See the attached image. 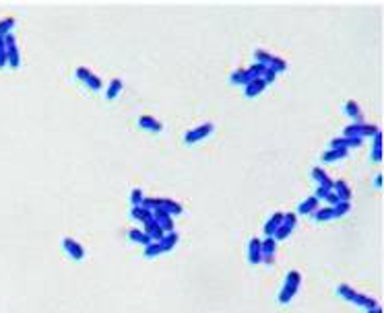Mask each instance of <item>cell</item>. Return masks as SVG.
Wrapping results in <instances>:
<instances>
[{
	"label": "cell",
	"mask_w": 384,
	"mask_h": 313,
	"mask_svg": "<svg viewBox=\"0 0 384 313\" xmlns=\"http://www.w3.org/2000/svg\"><path fill=\"white\" fill-rule=\"evenodd\" d=\"M62 245H64V250H67V253L70 255L72 260H77V262H79V260H83V258H85V250H83V245L77 243L72 237H64V239H62Z\"/></svg>",
	"instance_id": "9"
},
{
	"label": "cell",
	"mask_w": 384,
	"mask_h": 313,
	"mask_svg": "<svg viewBox=\"0 0 384 313\" xmlns=\"http://www.w3.org/2000/svg\"><path fill=\"white\" fill-rule=\"evenodd\" d=\"M275 77H277V70H275V68H267V74L263 77V80L268 85V82H273V80H275Z\"/></svg>",
	"instance_id": "35"
},
{
	"label": "cell",
	"mask_w": 384,
	"mask_h": 313,
	"mask_svg": "<svg viewBox=\"0 0 384 313\" xmlns=\"http://www.w3.org/2000/svg\"><path fill=\"white\" fill-rule=\"evenodd\" d=\"M283 217H285L283 212H275L273 217L265 222V233H267V237H273V233L279 229V225L283 222Z\"/></svg>",
	"instance_id": "17"
},
{
	"label": "cell",
	"mask_w": 384,
	"mask_h": 313,
	"mask_svg": "<svg viewBox=\"0 0 384 313\" xmlns=\"http://www.w3.org/2000/svg\"><path fill=\"white\" fill-rule=\"evenodd\" d=\"M275 251H277V241H275L273 237L260 239V253H263V262L265 264H273Z\"/></svg>",
	"instance_id": "10"
},
{
	"label": "cell",
	"mask_w": 384,
	"mask_h": 313,
	"mask_svg": "<svg viewBox=\"0 0 384 313\" xmlns=\"http://www.w3.org/2000/svg\"><path fill=\"white\" fill-rule=\"evenodd\" d=\"M153 219L157 220V225L163 229V233H171V231H174V220H171V214H167L163 208H155L153 210Z\"/></svg>",
	"instance_id": "11"
},
{
	"label": "cell",
	"mask_w": 384,
	"mask_h": 313,
	"mask_svg": "<svg viewBox=\"0 0 384 313\" xmlns=\"http://www.w3.org/2000/svg\"><path fill=\"white\" fill-rule=\"evenodd\" d=\"M265 87H267V82H265L263 78H254L252 82H248V85H246V91H244V95H246V97H256V95L263 93Z\"/></svg>",
	"instance_id": "18"
},
{
	"label": "cell",
	"mask_w": 384,
	"mask_h": 313,
	"mask_svg": "<svg viewBox=\"0 0 384 313\" xmlns=\"http://www.w3.org/2000/svg\"><path fill=\"white\" fill-rule=\"evenodd\" d=\"M345 111L349 113V118L353 120L355 124H362L364 122V115H362V110H359V105L353 101V99H349V101L345 103Z\"/></svg>",
	"instance_id": "20"
},
{
	"label": "cell",
	"mask_w": 384,
	"mask_h": 313,
	"mask_svg": "<svg viewBox=\"0 0 384 313\" xmlns=\"http://www.w3.org/2000/svg\"><path fill=\"white\" fill-rule=\"evenodd\" d=\"M138 126L145 130H151V132H161L163 124L159 120H155L153 115H141V118H138Z\"/></svg>",
	"instance_id": "16"
},
{
	"label": "cell",
	"mask_w": 384,
	"mask_h": 313,
	"mask_svg": "<svg viewBox=\"0 0 384 313\" xmlns=\"http://www.w3.org/2000/svg\"><path fill=\"white\" fill-rule=\"evenodd\" d=\"M364 140L355 136H341L331 140V148H349V146H362Z\"/></svg>",
	"instance_id": "13"
},
{
	"label": "cell",
	"mask_w": 384,
	"mask_h": 313,
	"mask_svg": "<svg viewBox=\"0 0 384 313\" xmlns=\"http://www.w3.org/2000/svg\"><path fill=\"white\" fill-rule=\"evenodd\" d=\"M75 74H77V78H79V80H83L89 89H93V91H101V89H103L101 78L97 77L95 72H91L89 68H85V66H79V68L75 70Z\"/></svg>",
	"instance_id": "8"
},
{
	"label": "cell",
	"mask_w": 384,
	"mask_h": 313,
	"mask_svg": "<svg viewBox=\"0 0 384 313\" xmlns=\"http://www.w3.org/2000/svg\"><path fill=\"white\" fill-rule=\"evenodd\" d=\"M374 184H376V188H382V175H380V173H378V175H376Z\"/></svg>",
	"instance_id": "40"
},
{
	"label": "cell",
	"mask_w": 384,
	"mask_h": 313,
	"mask_svg": "<svg viewBox=\"0 0 384 313\" xmlns=\"http://www.w3.org/2000/svg\"><path fill=\"white\" fill-rule=\"evenodd\" d=\"M324 200H326V202H329L331 206H337V204L341 202V200H339V196H337V194H334V192H329V194H326V198H324Z\"/></svg>",
	"instance_id": "36"
},
{
	"label": "cell",
	"mask_w": 384,
	"mask_h": 313,
	"mask_svg": "<svg viewBox=\"0 0 384 313\" xmlns=\"http://www.w3.org/2000/svg\"><path fill=\"white\" fill-rule=\"evenodd\" d=\"M248 262L250 264H260L263 262V253H260V239L252 237L248 243Z\"/></svg>",
	"instance_id": "14"
},
{
	"label": "cell",
	"mask_w": 384,
	"mask_h": 313,
	"mask_svg": "<svg viewBox=\"0 0 384 313\" xmlns=\"http://www.w3.org/2000/svg\"><path fill=\"white\" fill-rule=\"evenodd\" d=\"M178 233H176V231H171V233H166V235H163V239H161V243L163 245H166L167 247V250H174V245L178 243Z\"/></svg>",
	"instance_id": "30"
},
{
	"label": "cell",
	"mask_w": 384,
	"mask_h": 313,
	"mask_svg": "<svg viewBox=\"0 0 384 313\" xmlns=\"http://www.w3.org/2000/svg\"><path fill=\"white\" fill-rule=\"evenodd\" d=\"M300 282H301V274H300L298 270H291L289 274L285 276L283 288H281V293H279V303L281 305H287L293 299V295H296L298 288H300Z\"/></svg>",
	"instance_id": "2"
},
{
	"label": "cell",
	"mask_w": 384,
	"mask_h": 313,
	"mask_svg": "<svg viewBox=\"0 0 384 313\" xmlns=\"http://www.w3.org/2000/svg\"><path fill=\"white\" fill-rule=\"evenodd\" d=\"M380 128L376 126V124H349V126L343 130V136H355V138H366V136H374L376 132H378Z\"/></svg>",
	"instance_id": "3"
},
{
	"label": "cell",
	"mask_w": 384,
	"mask_h": 313,
	"mask_svg": "<svg viewBox=\"0 0 384 313\" xmlns=\"http://www.w3.org/2000/svg\"><path fill=\"white\" fill-rule=\"evenodd\" d=\"M329 192H331V189H326V188H322V186H318V189H316L314 198H318V200H320V198H322V200H324V198H326V194H329Z\"/></svg>",
	"instance_id": "39"
},
{
	"label": "cell",
	"mask_w": 384,
	"mask_h": 313,
	"mask_svg": "<svg viewBox=\"0 0 384 313\" xmlns=\"http://www.w3.org/2000/svg\"><path fill=\"white\" fill-rule=\"evenodd\" d=\"M337 291H339V295L343 297V299H347L349 303L357 305V307H364L366 311H372V309H376V307H380L376 299H372V297H367V295L357 293L355 288H351L349 284H339Z\"/></svg>",
	"instance_id": "1"
},
{
	"label": "cell",
	"mask_w": 384,
	"mask_h": 313,
	"mask_svg": "<svg viewBox=\"0 0 384 313\" xmlns=\"http://www.w3.org/2000/svg\"><path fill=\"white\" fill-rule=\"evenodd\" d=\"M143 227H145V233L151 237V241H161V239H163V235H166V233H163V229L157 225V220H155V219L147 220Z\"/></svg>",
	"instance_id": "15"
},
{
	"label": "cell",
	"mask_w": 384,
	"mask_h": 313,
	"mask_svg": "<svg viewBox=\"0 0 384 313\" xmlns=\"http://www.w3.org/2000/svg\"><path fill=\"white\" fill-rule=\"evenodd\" d=\"M314 214V220H329V219H334L333 214V206H318V208L312 212Z\"/></svg>",
	"instance_id": "27"
},
{
	"label": "cell",
	"mask_w": 384,
	"mask_h": 313,
	"mask_svg": "<svg viewBox=\"0 0 384 313\" xmlns=\"http://www.w3.org/2000/svg\"><path fill=\"white\" fill-rule=\"evenodd\" d=\"M120 91H122V80H120V78H114V80L110 82V87H108V93H105V99H108V101H112V99H116V97L120 95Z\"/></svg>",
	"instance_id": "28"
},
{
	"label": "cell",
	"mask_w": 384,
	"mask_h": 313,
	"mask_svg": "<svg viewBox=\"0 0 384 313\" xmlns=\"http://www.w3.org/2000/svg\"><path fill=\"white\" fill-rule=\"evenodd\" d=\"M343 156H347V148H331V151H324L322 153V161L331 163V161L343 159Z\"/></svg>",
	"instance_id": "26"
},
{
	"label": "cell",
	"mask_w": 384,
	"mask_h": 313,
	"mask_svg": "<svg viewBox=\"0 0 384 313\" xmlns=\"http://www.w3.org/2000/svg\"><path fill=\"white\" fill-rule=\"evenodd\" d=\"M130 214H133V219L134 220H141L143 225L147 220H151L153 219V212L151 210H147V208H143V206H133V210H130Z\"/></svg>",
	"instance_id": "23"
},
{
	"label": "cell",
	"mask_w": 384,
	"mask_h": 313,
	"mask_svg": "<svg viewBox=\"0 0 384 313\" xmlns=\"http://www.w3.org/2000/svg\"><path fill=\"white\" fill-rule=\"evenodd\" d=\"M9 66V60H6V47H4V35H0V70Z\"/></svg>",
	"instance_id": "34"
},
{
	"label": "cell",
	"mask_w": 384,
	"mask_h": 313,
	"mask_svg": "<svg viewBox=\"0 0 384 313\" xmlns=\"http://www.w3.org/2000/svg\"><path fill=\"white\" fill-rule=\"evenodd\" d=\"M318 204H320V200H318V198H314V196H310V198H306V200L298 206V212H300V214H312V212L318 208Z\"/></svg>",
	"instance_id": "21"
},
{
	"label": "cell",
	"mask_w": 384,
	"mask_h": 313,
	"mask_svg": "<svg viewBox=\"0 0 384 313\" xmlns=\"http://www.w3.org/2000/svg\"><path fill=\"white\" fill-rule=\"evenodd\" d=\"M143 189L141 188H133V192H130V202H133V206H141L143 202Z\"/></svg>",
	"instance_id": "32"
},
{
	"label": "cell",
	"mask_w": 384,
	"mask_h": 313,
	"mask_svg": "<svg viewBox=\"0 0 384 313\" xmlns=\"http://www.w3.org/2000/svg\"><path fill=\"white\" fill-rule=\"evenodd\" d=\"M211 132H213V124L207 122V124H200V126L188 130L184 134V142L186 144H194V142H200V140H205Z\"/></svg>",
	"instance_id": "7"
},
{
	"label": "cell",
	"mask_w": 384,
	"mask_h": 313,
	"mask_svg": "<svg viewBox=\"0 0 384 313\" xmlns=\"http://www.w3.org/2000/svg\"><path fill=\"white\" fill-rule=\"evenodd\" d=\"M159 208H163L167 214H182V210H184L182 204L169 200V198H159Z\"/></svg>",
	"instance_id": "19"
},
{
	"label": "cell",
	"mask_w": 384,
	"mask_h": 313,
	"mask_svg": "<svg viewBox=\"0 0 384 313\" xmlns=\"http://www.w3.org/2000/svg\"><path fill=\"white\" fill-rule=\"evenodd\" d=\"M366 313H382V309H380V307H376V309H372V311H366Z\"/></svg>",
	"instance_id": "41"
},
{
	"label": "cell",
	"mask_w": 384,
	"mask_h": 313,
	"mask_svg": "<svg viewBox=\"0 0 384 313\" xmlns=\"http://www.w3.org/2000/svg\"><path fill=\"white\" fill-rule=\"evenodd\" d=\"M372 148H382V132H380V130L374 134V142H372Z\"/></svg>",
	"instance_id": "37"
},
{
	"label": "cell",
	"mask_w": 384,
	"mask_h": 313,
	"mask_svg": "<svg viewBox=\"0 0 384 313\" xmlns=\"http://www.w3.org/2000/svg\"><path fill=\"white\" fill-rule=\"evenodd\" d=\"M312 177L318 181V184H320L322 188H326V189H333V181H331V177L326 175V173L320 169V167H314L312 169Z\"/></svg>",
	"instance_id": "24"
},
{
	"label": "cell",
	"mask_w": 384,
	"mask_h": 313,
	"mask_svg": "<svg viewBox=\"0 0 384 313\" xmlns=\"http://www.w3.org/2000/svg\"><path fill=\"white\" fill-rule=\"evenodd\" d=\"M296 222H298V217H296V212H287L283 217V222L279 225V229L273 233V239L275 241H283V239H287L289 235H291V231L296 229Z\"/></svg>",
	"instance_id": "6"
},
{
	"label": "cell",
	"mask_w": 384,
	"mask_h": 313,
	"mask_svg": "<svg viewBox=\"0 0 384 313\" xmlns=\"http://www.w3.org/2000/svg\"><path fill=\"white\" fill-rule=\"evenodd\" d=\"M166 251H169V250L161 241H153L151 245L145 247V255H147V258H155V255H161V253H166Z\"/></svg>",
	"instance_id": "25"
},
{
	"label": "cell",
	"mask_w": 384,
	"mask_h": 313,
	"mask_svg": "<svg viewBox=\"0 0 384 313\" xmlns=\"http://www.w3.org/2000/svg\"><path fill=\"white\" fill-rule=\"evenodd\" d=\"M370 156H372V161H376V163H380V161H382V148H372V153H370Z\"/></svg>",
	"instance_id": "38"
},
{
	"label": "cell",
	"mask_w": 384,
	"mask_h": 313,
	"mask_svg": "<svg viewBox=\"0 0 384 313\" xmlns=\"http://www.w3.org/2000/svg\"><path fill=\"white\" fill-rule=\"evenodd\" d=\"M141 206L143 208H147V210H155V208H159V198H143V202H141Z\"/></svg>",
	"instance_id": "33"
},
{
	"label": "cell",
	"mask_w": 384,
	"mask_h": 313,
	"mask_svg": "<svg viewBox=\"0 0 384 313\" xmlns=\"http://www.w3.org/2000/svg\"><path fill=\"white\" fill-rule=\"evenodd\" d=\"M349 210H351V202H339L337 206H333L334 219H339V217H343V214H347Z\"/></svg>",
	"instance_id": "31"
},
{
	"label": "cell",
	"mask_w": 384,
	"mask_h": 313,
	"mask_svg": "<svg viewBox=\"0 0 384 313\" xmlns=\"http://www.w3.org/2000/svg\"><path fill=\"white\" fill-rule=\"evenodd\" d=\"M128 237H130V239H133V241H134V243H143L145 247L153 243V241H151V237H149V235H147V233H145V231H141V229H130V231H128Z\"/></svg>",
	"instance_id": "22"
},
{
	"label": "cell",
	"mask_w": 384,
	"mask_h": 313,
	"mask_svg": "<svg viewBox=\"0 0 384 313\" xmlns=\"http://www.w3.org/2000/svg\"><path fill=\"white\" fill-rule=\"evenodd\" d=\"M254 58H256L258 64H265V66H268V68H275L277 72H283L285 68H287V62H285L283 58L268 54V52H265V49H256Z\"/></svg>",
	"instance_id": "5"
},
{
	"label": "cell",
	"mask_w": 384,
	"mask_h": 313,
	"mask_svg": "<svg viewBox=\"0 0 384 313\" xmlns=\"http://www.w3.org/2000/svg\"><path fill=\"white\" fill-rule=\"evenodd\" d=\"M333 192L339 196L341 202H349V200H351V188H349V184H347L345 179L333 181Z\"/></svg>",
	"instance_id": "12"
},
{
	"label": "cell",
	"mask_w": 384,
	"mask_h": 313,
	"mask_svg": "<svg viewBox=\"0 0 384 313\" xmlns=\"http://www.w3.org/2000/svg\"><path fill=\"white\" fill-rule=\"evenodd\" d=\"M13 27H15V16H4V19H0V35H9V33H13Z\"/></svg>",
	"instance_id": "29"
},
{
	"label": "cell",
	"mask_w": 384,
	"mask_h": 313,
	"mask_svg": "<svg viewBox=\"0 0 384 313\" xmlns=\"http://www.w3.org/2000/svg\"><path fill=\"white\" fill-rule=\"evenodd\" d=\"M4 47H6V60H9L11 68H19L21 66V52H19V44H17V37L9 33L4 35Z\"/></svg>",
	"instance_id": "4"
}]
</instances>
